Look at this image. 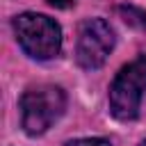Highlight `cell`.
Masks as SVG:
<instances>
[{"mask_svg":"<svg viewBox=\"0 0 146 146\" xmlns=\"http://www.w3.org/2000/svg\"><path fill=\"white\" fill-rule=\"evenodd\" d=\"M66 110V94L55 84L30 87L21 96V125L27 135H43Z\"/></svg>","mask_w":146,"mask_h":146,"instance_id":"6da1fadb","label":"cell"},{"mask_svg":"<svg viewBox=\"0 0 146 146\" xmlns=\"http://www.w3.org/2000/svg\"><path fill=\"white\" fill-rule=\"evenodd\" d=\"M14 32L18 46L32 59H52L62 50V30L59 25L34 11H25L14 18Z\"/></svg>","mask_w":146,"mask_h":146,"instance_id":"7a4b0ae2","label":"cell"},{"mask_svg":"<svg viewBox=\"0 0 146 146\" xmlns=\"http://www.w3.org/2000/svg\"><path fill=\"white\" fill-rule=\"evenodd\" d=\"M146 91V55L125 64L110 84V110L119 121H132L139 114Z\"/></svg>","mask_w":146,"mask_h":146,"instance_id":"3957f363","label":"cell"},{"mask_svg":"<svg viewBox=\"0 0 146 146\" xmlns=\"http://www.w3.org/2000/svg\"><path fill=\"white\" fill-rule=\"evenodd\" d=\"M114 30L103 18H87L80 23L78 30V43H75V62L87 68H100L107 59V55L114 48Z\"/></svg>","mask_w":146,"mask_h":146,"instance_id":"277c9868","label":"cell"},{"mask_svg":"<svg viewBox=\"0 0 146 146\" xmlns=\"http://www.w3.org/2000/svg\"><path fill=\"white\" fill-rule=\"evenodd\" d=\"M119 14L123 16L125 23L139 25L141 30H146V14H144L141 9H135V7H119Z\"/></svg>","mask_w":146,"mask_h":146,"instance_id":"5b68a950","label":"cell"},{"mask_svg":"<svg viewBox=\"0 0 146 146\" xmlns=\"http://www.w3.org/2000/svg\"><path fill=\"white\" fill-rule=\"evenodd\" d=\"M66 146H112V144L107 139H100V137H87V139H73Z\"/></svg>","mask_w":146,"mask_h":146,"instance_id":"8992f818","label":"cell"},{"mask_svg":"<svg viewBox=\"0 0 146 146\" xmlns=\"http://www.w3.org/2000/svg\"><path fill=\"white\" fill-rule=\"evenodd\" d=\"M52 7H59V9H66V7H71L75 0H48Z\"/></svg>","mask_w":146,"mask_h":146,"instance_id":"52a82bcc","label":"cell"},{"mask_svg":"<svg viewBox=\"0 0 146 146\" xmlns=\"http://www.w3.org/2000/svg\"><path fill=\"white\" fill-rule=\"evenodd\" d=\"M139 146H146V139H144V141H141V144H139Z\"/></svg>","mask_w":146,"mask_h":146,"instance_id":"ba28073f","label":"cell"}]
</instances>
